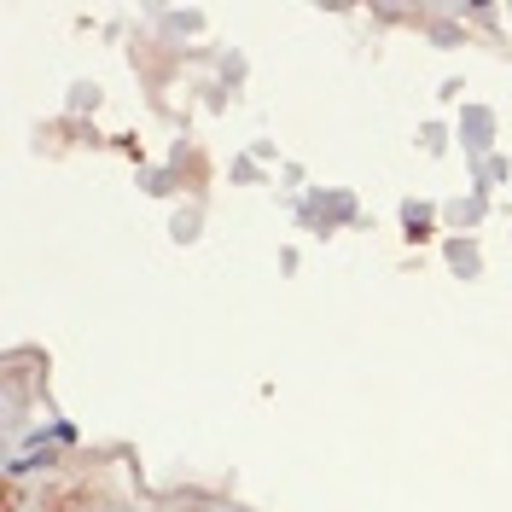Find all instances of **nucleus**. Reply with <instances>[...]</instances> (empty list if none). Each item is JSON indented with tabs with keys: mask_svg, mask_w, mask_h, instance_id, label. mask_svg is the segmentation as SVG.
I'll return each instance as SVG.
<instances>
[]
</instances>
